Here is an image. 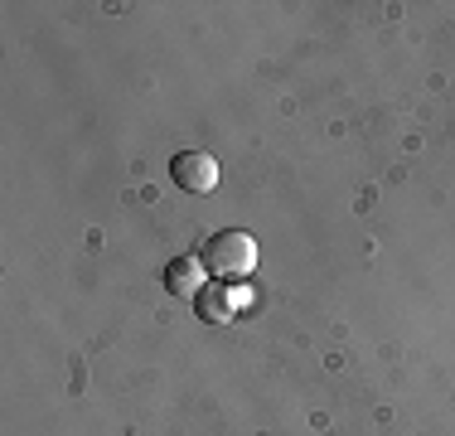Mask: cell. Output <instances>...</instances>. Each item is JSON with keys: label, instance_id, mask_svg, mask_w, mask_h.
<instances>
[{"label": "cell", "instance_id": "3957f363", "mask_svg": "<svg viewBox=\"0 0 455 436\" xmlns=\"http://www.w3.org/2000/svg\"><path fill=\"white\" fill-rule=\"evenodd\" d=\"M233 311H237V301H233V291H228V281H204V287L194 291V315H199V320L223 325V320H233Z\"/></svg>", "mask_w": 455, "mask_h": 436}, {"label": "cell", "instance_id": "277c9868", "mask_svg": "<svg viewBox=\"0 0 455 436\" xmlns=\"http://www.w3.org/2000/svg\"><path fill=\"white\" fill-rule=\"evenodd\" d=\"M199 267H204L199 257H175V262H170V267H165V291H170V296H194V291L204 287Z\"/></svg>", "mask_w": 455, "mask_h": 436}, {"label": "cell", "instance_id": "6da1fadb", "mask_svg": "<svg viewBox=\"0 0 455 436\" xmlns=\"http://www.w3.org/2000/svg\"><path fill=\"white\" fill-rule=\"evenodd\" d=\"M199 262L213 271V281H243V277H252V267H257V243L243 228H223V233H213L209 243H204Z\"/></svg>", "mask_w": 455, "mask_h": 436}, {"label": "cell", "instance_id": "7a4b0ae2", "mask_svg": "<svg viewBox=\"0 0 455 436\" xmlns=\"http://www.w3.org/2000/svg\"><path fill=\"white\" fill-rule=\"evenodd\" d=\"M170 180L189 194H209L213 184H219V160H213L209 150H180V156L170 160Z\"/></svg>", "mask_w": 455, "mask_h": 436}]
</instances>
